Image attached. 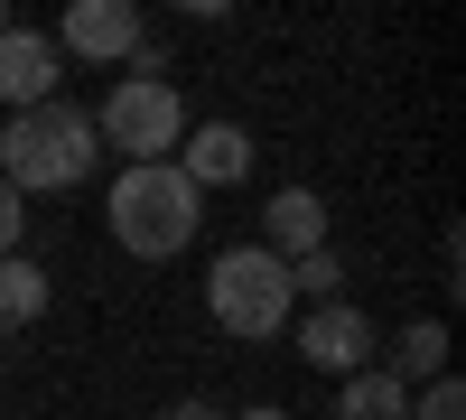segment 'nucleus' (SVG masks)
<instances>
[{
    "mask_svg": "<svg viewBox=\"0 0 466 420\" xmlns=\"http://www.w3.org/2000/svg\"><path fill=\"white\" fill-rule=\"evenodd\" d=\"M336 420H410V393L392 384V374H345V384H336Z\"/></svg>",
    "mask_w": 466,
    "mask_h": 420,
    "instance_id": "11",
    "label": "nucleus"
},
{
    "mask_svg": "<svg viewBox=\"0 0 466 420\" xmlns=\"http://www.w3.org/2000/svg\"><path fill=\"white\" fill-rule=\"evenodd\" d=\"M439 374H448V327H439V318L392 327V384H401V393H420V384H439Z\"/></svg>",
    "mask_w": 466,
    "mask_h": 420,
    "instance_id": "10",
    "label": "nucleus"
},
{
    "mask_svg": "<svg viewBox=\"0 0 466 420\" xmlns=\"http://www.w3.org/2000/svg\"><path fill=\"white\" fill-rule=\"evenodd\" d=\"M37 309H47V271H37L28 252H10V261H0V336L37 327Z\"/></svg>",
    "mask_w": 466,
    "mask_h": 420,
    "instance_id": "12",
    "label": "nucleus"
},
{
    "mask_svg": "<svg viewBox=\"0 0 466 420\" xmlns=\"http://www.w3.org/2000/svg\"><path fill=\"white\" fill-rule=\"evenodd\" d=\"M66 94V56H56V37H37V28H0V103L10 112H37V103H56Z\"/></svg>",
    "mask_w": 466,
    "mask_h": 420,
    "instance_id": "6",
    "label": "nucleus"
},
{
    "mask_svg": "<svg viewBox=\"0 0 466 420\" xmlns=\"http://www.w3.org/2000/svg\"><path fill=\"white\" fill-rule=\"evenodd\" d=\"M103 159V140H94V112L85 103H37V112H10L0 122V187L28 206V197H66V187H85Z\"/></svg>",
    "mask_w": 466,
    "mask_h": 420,
    "instance_id": "1",
    "label": "nucleus"
},
{
    "mask_svg": "<svg viewBox=\"0 0 466 420\" xmlns=\"http://www.w3.org/2000/svg\"><path fill=\"white\" fill-rule=\"evenodd\" d=\"M289 299L336 309V299H345V252H336V243H327V252H299V261H289Z\"/></svg>",
    "mask_w": 466,
    "mask_h": 420,
    "instance_id": "13",
    "label": "nucleus"
},
{
    "mask_svg": "<svg viewBox=\"0 0 466 420\" xmlns=\"http://www.w3.org/2000/svg\"><path fill=\"white\" fill-rule=\"evenodd\" d=\"M159 420H224V411H215V402H168Z\"/></svg>",
    "mask_w": 466,
    "mask_h": 420,
    "instance_id": "16",
    "label": "nucleus"
},
{
    "mask_svg": "<svg viewBox=\"0 0 466 420\" xmlns=\"http://www.w3.org/2000/svg\"><path fill=\"white\" fill-rule=\"evenodd\" d=\"M206 318L224 336H243V346H261V336H280L299 318V299H289V261H270L261 243H233L206 261Z\"/></svg>",
    "mask_w": 466,
    "mask_h": 420,
    "instance_id": "3",
    "label": "nucleus"
},
{
    "mask_svg": "<svg viewBox=\"0 0 466 420\" xmlns=\"http://www.w3.org/2000/svg\"><path fill=\"white\" fill-rule=\"evenodd\" d=\"M224 420H289L280 402H252V411H224Z\"/></svg>",
    "mask_w": 466,
    "mask_h": 420,
    "instance_id": "17",
    "label": "nucleus"
},
{
    "mask_svg": "<svg viewBox=\"0 0 466 420\" xmlns=\"http://www.w3.org/2000/svg\"><path fill=\"white\" fill-rule=\"evenodd\" d=\"M289 327H299V355L318 364V374H364V364H373V318L355 309V299L308 309V318H289Z\"/></svg>",
    "mask_w": 466,
    "mask_h": 420,
    "instance_id": "7",
    "label": "nucleus"
},
{
    "mask_svg": "<svg viewBox=\"0 0 466 420\" xmlns=\"http://www.w3.org/2000/svg\"><path fill=\"white\" fill-rule=\"evenodd\" d=\"M410 420H466V393H457V374L420 384V393H410Z\"/></svg>",
    "mask_w": 466,
    "mask_h": 420,
    "instance_id": "14",
    "label": "nucleus"
},
{
    "mask_svg": "<svg viewBox=\"0 0 466 420\" xmlns=\"http://www.w3.org/2000/svg\"><path fill=\"white\" fill-rule=\"evenodd\" d=\"M140 37H149L140 0H75V10L56 19V56H75V66H131Z\"/></svg>",
    "mask_w": 466,
    "mask_h": 420,
    "instance_id": "5",
    "label": "nucleus"
},
{
    "mask_svg": "<svg viewBox=\"0 0 466 420\" xmlns=\"http://www.w3.org/2000/svg\"><path fill=\"white\" fill-rule=\"evenodd\" d=\"M94 140L122 149V169H149V159H177L187 140V103L168 75H122L103 103H94Z\"/></svg>",
    "mask_w": 466,
    "mask_h": 420,
    "instance_id": "4",
    "label": "nucleus"
},
{
    "mask_svg": "<svg viewBox=\"0 0 466 420\" xmlns=\"http://www.w3.org/2000/svg\"><path fill=\"white\" fill-rule=\"evenodd\" d=\"M177 178L197 187V197L243 187V178H252V131H243V122H197V131L177 140Z\"/></svg>",
    "mask_w": 466,
    "mask_h": 420,
    "instance_id": "8",
    "label": "nucleus"
},
{
    "mask_svg": "<svg viewBox=\"0 0 466 420\" xmlns=\"http://www.w3.org/2000/svg\"><path fill=\"white\" fill-rule=\"evenodd\" d=\"M0 28H10V10H0Z\"/></svg>",
    "mask_w": 466,
    "mask_h": 420,
    "instance_id": "18",
    "label": "nucleus"
},
{
    "mask_svg": "<svg viewBox=\"0 0 466 420\" xmlns=\"http://www.w3.org/2000/svg\"><path fill=\"white\" fill-rule=\"evenodd\" d=\"M19 234H28V206L10 197V187H0V261H10V252H19Z\"/></svg>",
    "mask_w": 466,
    "mask_h": 420,
    "instance_id": "15",
    "label": "nucleus"
},
{
    "mask_svg": "<svg viewBox=\"0 0 466 420\" xmlns=\"http://www.w3.org/2000/svg\"><path fill=\"white\" fill-rule=\"evenodd\" d=\"M103 224L131 261H177L187 243L206 234V197L177 178V159H149V169H122L103 197Z\"/></svg>",
    "mask_w": 466,
    "mask_h": 420,
    "instance_id": "2",
    "label": "nucleus"
},
{
    "mask_svg": "<svg viewBox=\"0 0 466 420\" xmlns=\"http://www.w3.org/2000/svg\"><path fill=\"white\" fill-rule=\"evenodd\" d=\"M336 243V224L318 206V187H280V197L261 206V252L270 261H299V252H327Z\"/></svg>",
    "mask_w": 466,
    "mask_h": 420,
    "instance_id": "9",
    "label": "nucleus"
}]
</instances>
